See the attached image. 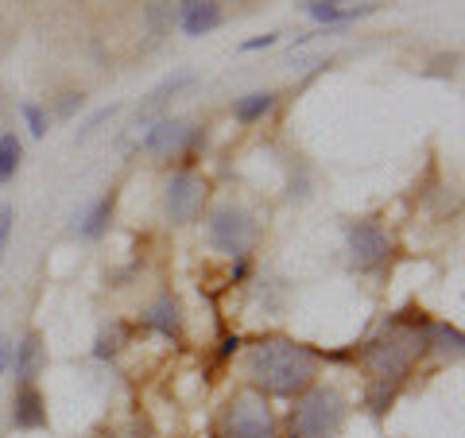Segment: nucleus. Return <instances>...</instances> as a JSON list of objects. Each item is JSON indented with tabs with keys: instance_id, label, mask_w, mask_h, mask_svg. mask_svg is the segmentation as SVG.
I'll return each instance as SVG.
<instances>
[{
	"instance_id": "obj_15",
	"label": "nucleus",
	"mask_w": 465,
	"mask_h": 438,
	"mask_svg": "<svg viewBox=\"0 0 465 438\" xmlns=\"http://www.w3.org/2000/svg\"><path fill=\"white\" fill-rule=\"evenodd\" d=\"M275 105H280V94H275V90H252V94H244V97L232 101L229 113H232V121H237V124L252 128V124L264 121Z\"/></svg>"
},
{
	"instance_id": "obj_11",
	"label": "nucleus",
	"mask_w": 465,
	"mask_h": 438,
	"mask_svg": "<svg viewBox=\"0 0 465 438\" xmlns=\"http://www.w3.org/2000/svg\"><path fill=\"white\" fill-rule=\"evenodd\" d=\"M174 20H179L183 35L198 39V35L217 32L225 16H222V5H217V0H174Z\"/></svg>"
},
{
	"instance_id": "obj_18",
	"label": "nucleus",
	"mask_w": 465,
	"mask_h": 438,
	"mask_svg": "<svg viewBox=\"0 0 465 438\" xmlns=\"http://www.w3.org/2000/svg\"><path fill=\"white\" fill-rule=\"evenodd\" d=\"M20 116H24V128L32 140H43L51 133V113H47V105H39V101H20Z\"/></svg>"
},
{
	"instance_id": "obj_27",
	"label": "nucleus",
	"mask_w": 465,
	"mask_h": 438,
	"mask_svg": "<svg viewBox=\"0 0 465 438\" xmlns=\"http://www.w3.org/2000/svg\"><path fill=\"white\" fill-rule=\"evenodd\" d=\"M5 214H8V206H0V225H5Z\"/></svg>"
},
{
	"instance_id": "obj_22",
	"label": "nucleus",
	"mask_w": 465,
	"mask_h": 438,
	"mask_svg": "<svg viewBox=\"0 0 465 438\" xmlns=\"http://www.w3.org/2000/svg\"><path fill=\"white\" fill-rule=\"evenodd\" d=\"M116 113H121V105H105V109H97V113L90 116V121H85V124L78 128V136H74V140H78V144H82V140H90V136L97 133V128H101V124H105V121H113V116H116Z\"/></svg>"
},
{
	"instance_id": "obj_21",
	"label": "nucleus",
	"mask_w": 465,
	"mask_h": 438,
	"mask_svg": "<svg viewBox=\"0 0 465 438\" xmlns=\"http://www.w3.org/2000/svg\"><path fill=\"white\" fill-rule=\"evenodd\" d=\"M148 20H152V32H167L171 20H174V0H152Z\"/></svg>"
},
{
	"instance_id": "obj_8",
	"label": "nucleus",
	"mask_w": 465,
	"mask_h": 438,
	"mask_svg": "<svg viewBox=\"0 0 465 438\" xmlns=\"http://www.w3.org/2000/svg\"><path fill=\"white\" fill-rule=\"evenodd\" d=\"M345 244H349V260L361 268V272H376L388 264L391 256V237L381 222H372V217H353V222H345Z\"/></svg>"
},
{
	"instance_id": "obj_26",
	"label": "nucleus",
	"mask_w": 465,
	"mask_h": 438,
	"mask_svg": "<svg viewBox=\"0 0 465 438\" xmlns=\"http://www.w3.org/2000/svg\"><path fill=\"white\" fill-rule=\"evenodd\" d=\"M217 5H222V0H217ZM225 5H249V0H225Z\"/></svg>"
},
{
	"instance_id": "obj_6",
	"label": "nucleus",
	"mask_w": 465,
	"mask_h": 438,
	"mask_svg": "<svg viewBox=\"0 0 465 438\" xmlns=\"http://www.w3.org/2000/svg\"><path fill=\"white\" fill-rule=\"evenodd\" d=\"M198 140H202V128L191 116H159V121L143 124L140 152L152 159H183L198 148Z\"/></svg>"
},
{
	"instance_id": "obj_9",
	"label": "nucleus",
	"mask_w": 465,
	"mask_h": 438,
	"mask_svg": "<svg viewBox=\"0 0 465 438\" xmlns=\"http://www.w3.org/2000/svg\"><path fill=\"white\" fill-rule=\"evenodd\" d=\"M191 85H198V75H194V70H171V75H167L163 82H159L155 90H152V94L136 105V128H140V124L159 121V116H163V109L171 105V101L179 97L183 90H191Z\"/></svg>"
},
{
	"instance_id": "obj_3",
	"label": "nucleus",
	"mask_w": 465,
	"mask_h": 438,
	"mask_svg": "<svg viewBox=\"0 0 465 438\" xmlns=\"http://www.w3.org/2000/svg\"><path fill=\"white\" fill-rule=\"evenodd\" d=\"M349 423V400L333 384H311L287 415L291 438H341Z\"/></svg>"
},
{
	"instance_id": "obj_23",
	"label": "nucleus",
	"mask_w": 465,
	"mask_h": 438,
	"mask_svg": "<svg viewBox=\"0 0 465 438\" xmlns=\"http://www.w3.org/2000/svg\"><path fill=\"white\" fill-rule=\"evenodd\" d=\"M280 43V32H268V35H256V39H244L237 51H244V55H252V51H268V47H275Z\"/></svg>"
},
{
	"instance_id": "obj_17",
	"label": "nucleus",
	"mask_w": 465,
	"mask_h": 438,
	"mask_svg": "<svg viewBox=\"0 0 465 438\" xmlns=\"http://www.w3.org/2000/svg\"><path fill=\"white\" fill-rule=\"evenodd\" d=\"M20 164H24V140L16 133H0V186L16 179Z\"/></svg>"
},
{
	"instance_id": "obj_4",
	"label": "nucleus",
	"mask_w": 465,
	"mask_h": 438,
	"mask_svg": "<svg viewBox=\"0 0 465 438\" xmlns=\"http://www.w3.org/2000/svg\"><path fill=\"white\" fill-rule=\"evenodd\" d=\"M256 217L252 210H244L241 202H217V206L206 214V241L213 253H222L229 260H244L256 244Z\"/></svg>"
},
{
	"instance_id": "obj_10",
	"label": "nucleus",
	"mask_w": 465,
	"mask_h": 438,
	"mask_svg": "<svg viewBox=\"0 0 465 438\" xmlns=\"http://www.w3.org/2000/svg\"><path fill=\"white\" fill-rule=\"evenodd\" d=\"M12 373H16V384H35L43 369H47V342H43L39 330H27L24 338L12 345Z\"/></svg>"
},
{
	"instance_id": "obj_7",
	"label": "nucleus",
	"mask_w": 465,
	"mask_h": 438,
	"mask_svg": "<svg viewBox=\"0 0 465 438\" xmlns=\"http://www.w3.org/2000/svg\"><path fill=\"white\" fill-rule=\"evenodd\" d=\"M206 198H210V183L198 171L191 167L174 171L163 183V217L171 225H194L202 210H206Z\"/></svg>"
},
{
	"instance_id": "obj_19",
	"label": "nucleus",
	"mask_w": 465,
	"mask_h": 438,
	"mask_svg": "<svg viewBox=\"0 0 465 438\" xmlns=\"http://www.w3.org/2000/svg\"><path fill=\"white\" fill-rule=\"evenodd\" d=\"M121 345H124V326H121V323H113L109 330H101V333H97L94 357H97V361H109V357L121 353Z\"/></svg>"
},
{
	"instance_id": "obj_1",
	"label": "nucleus",
	"mask_w": 465,
	"mask_h": 438,
	"mask_svg": "<svg viewBox=\"0 0 465 438\" xmlns=\"http://www.w3.org/2000/svg\"><path fill=\"white\" fill-rule=\"evenodd\" d=\"M318 361H322L318 349L283 338V333H268V338H256L244 353V376H249V388L264 400H299L311 384H318Z\"/></svg>"
},
{
	"instance_id": "obj_24",
	"label": "nucleus",
	"mask_w": 465,
	"mask_h": 438,
	"mask_svg": "<svg viewBox=\"0 0 465 438\" xmlns=\"http://www.w3.org/2000/svg\"><path fill=\"white\" fill-rule=\"evenodd\" d=\"M12 345H16V342H12L8 333H0V376H5L8 364H12Z\"/></svg>"
},
{
	"instance_id": "obj_20",
	"label": "nucleus",
	"mask_w": 465,
	"mask_h": 438,
	"mask_svg": "<svg viewBox=\"0 0 465 438\" xmlns=\"http://www.w3.org/2000/svg\"><path fill=\"white\" fill-rule=\"evenodd\" d=\"M82 105H85V94L82 90L54 94V101H51V121H70L74 113H82Z\"/></svg>"
},
{
	"instance_id": "obj_16",
	"label": "nucleus",
	"mask_w": 465,
	"mask_h": 438,
	"mask_svg": "<svg viewBox=\"0 0 465 438\" xmlns=\"http://www.w3.org/2000/svg\"><path fill=\"white\" fill-rule=\"evenodd\" d=\"M423 342H427V353H439L442 361H458L461 357V330L450 326V323H427L423 330Z\"/></svg>"
},
{
	"instance_id": "obj_2",
	"label": "nucleus",
	"mask_w": 465,
	"mask_h": 438,
	"mask_svg": "<svg viewBox=\"0 0 465 438\" xmlns=\"http://www.w3.org/2000/svg\"><path fill=\"white\" fill-rule=\"evenodd\" d=\"M423 330H427V318H419V323H407V318H391L381 338H372V342L365 345L361 361H365V369L372 373V384H391V388H400L407 376L415 373L419 357L427 353Z\"/></svg>"
},
{
	"instance_id": "obj_14",
	"label": "nucleus",
	"mask_w": 465,
	"mask_h": 438,
	"mask_svg": "<svg viewBox=\"0 0 465 438\" xmlns=\"http://www.w3.org/2000/svg\"><path fill=\"white\" fill-rule=\"evenodd\" d=\"M140 323L155 330L159 338H167V342H179L183 338V306L179 299H171V295H159L148 311L140 314Z\"/></svg>"
},
{
	"instance_id": "obj_5",
	"label": "nucleus",
	"mask_w": 465,
	"mask_h": 438,
	"mask_svg": "<svg viewBox=\"0 0 465 438\" xmlns=\"http://www.w3.org/2000/svg\"><path fill=\"white\" fill-rule=\"evenodd\" d=\"M217 438H283L280 419L256 392H237L217 419Z\"/></svg>"
},
{
	"instance_id": "obj_13",
	"label": "nucleus",
	"mask_w": 465,
	"mask_h": 438,
	"mask_svg": "<svg viewBox=\"0 0 465 438\" xmlns=\"http://www.w3.org/2000/svg\"><path fill=\"white\" fill-rule=\"evenodd\" d=\"M113 214H116V191H105L74 217V233L82 241H101L113 225Z\"/></svg>"
},
{
	"instance_id": "obj_25",
	"label": "nucleus",
	"mask_w": 465,
	"mask_h": 438,
	"mask_svg": "<svg viewBox=\"0 0 465 438\" xmlns=\"http://www.w3.org/2000/svg\"><path fill=\"white\" fill-rule=\"evenodd\" d=\"M314 5H326V8H345V5H353V0H314Z\"/></svg>"
},
{
	"instance_id": "obj_12",
	"label": "nucleus",
	"mask_w": 465,
	"mask_h": 438,
	"mask_svg": "<svg viewBox=\"0 0 465 438\" xmlns=\"http://www.w3.org/2000/svg\"><path fill=\"white\" fill-rule=\"evenodd\" d=\"M47 427V400L35 384H20L12 396V431H43Z\"/></svg>"
}]
</instances>
